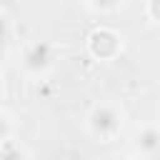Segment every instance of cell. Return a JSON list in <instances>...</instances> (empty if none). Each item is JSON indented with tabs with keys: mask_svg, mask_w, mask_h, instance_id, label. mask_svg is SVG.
Wrapping results in <instances>:
<instances>
[{
	"mask_svg": "<svg viewBox=\"0 0 160 160\" xmlns=\"http://www.w3.org/2000/svg\"><path fill=\"white\" fill-rule=\"evenodd\" d=\"M32 150L25 148L18 138H8L0 142V160H20V158H30Z\"/></svg>",
	"mask_w": 160,
	"mask_h": 160,
	"instance_id": "obj_5",
	"label": "cell"
},
{
	"mask_svg": "<svg viewBox=\"0 0 160 160\" xmlns=\"http://www.w3.org/2000/svg\"><path fill=\"white\" fill-rule=\"evenodd\" d=\"M82 2L95 15H115V12H120L125 8L128 0H82Z\"/></svg>",
	"mask_w": 160,
	"mask_h": 160,
	"instance_id": "obj_6",
	"label": "cell"
},
{
	"mask_svg": "<svg viewBox=\"0 0 160 160\" xmlns=\"http://www.w3.org/2000/svg\"><path fill=\"white\" fill-rule=\"evenodd\" d=\"M12 30H15V28H12V18H10V12L0 8V50H5L8 42L12 40Z\"/></svg>",
	"mask_w": 160,
	"mask_h": 160,
	"instance_id": "obj_8",
	"label": "cell"
},
{
	"mask_svg": "<svg viewBox=\"0 0 160 160\" xmlns=\"http://www.w3.org/2000/svg\"><path fill=\"white\" fill-rule=\"evenodd\" d=\"M0 70H2V50H0Z\"/></svg>",
	"mask_w": 160,
	"mask_h": 160,
	"instance_id": "obj_11",
	"label": "cell"
},
{
	"mask_svg": "<svg viewBox=\"0 0 160 160\" xmlns=\"http://www.w3.org/2000/svg\"><path fill=\"white\" fill-rule=\"evenodd\" d=\"M128 120V110L120 100H100L85 112V132L95 142H112L120 138Z\"/></svg>",
	"mask_w": 160,
	"mask_h": 160,
	"instance_id": "obj_1",
	"label": "cell"
},
{
	"mask_svg": "<svg viewBox=\"0 0 160 160\" xmlns=\"http://www.w3.org/2000/svg\"><path fill=\"white\" fill-rule=\"evenodd\" d=\"M85 50L92 60L98 62H112L122 55L125 50V38L120 30L110 28V25H98L88 32L85 38Z\"/></svg>",
	"mask_w": 160,
	"mask_h": 160,
	"instance_id": "obj_3",
	"label": "cell"
},
{
	"mask_svg": "<svg viewBox=\"0 0 160 160\" xmlns=\"http://www.w3.org/2000/svg\"><path fill=\"white\" fill-rule=\"evenodd\" d=\"M160 155V128L158 122H145L140 125V130L132 138V148L128 152V158H140V160H152Z\"/></svg>",
	"mask_w": 160,
	"mask_h": 160,
	"instance_id": "obj_4",
	"label": "cell"
},
{
	"mask_svg": "<svg viewBox=\"0 0 160 160\" xmlns=\"http://www.w3.org/2000/svg\"><path fill=\"white\" fill-rule=\"evenodd\" d=\"M145 18L150 25L160 22V0H145Z\"/></svg>",
	"mask_w": 160,
	"mask_h": 160,
	"instance_id": "obj_9",
	"label": "cell"
},
{
	"mask_svg": "<svg viewBox=\"0 0 160 160\" xmlns=\"http://www.w3.org/2000/svg\"><path fill=\"white\" fill-rule=\"evenodd\" d=\"M5 98V78H2V70H0V100Z\"/></svg>",
	"mask_w": 160,
	"mask_h": 160,
	"instance_id": "obj_10",
	"label": "cell"
},
{
	"mask_svg": "<svg viewBox=\"0 0 160 160\" xmlns=\"http://www.w3.org/2000/svg\"><path fill=\"white\" fill-rule=\"evenodd\" d=\"M18 135V120L15 115L0 102V142L8 140V138H15Z\"/></svg>",
	"mask_w": 160,
	"mask_h": 160,
	"instance_id": "obj_7",
	"label": "cell"
},
{
	"mask_svg": "<svg viewBox=\"0 0 160 160\" xmlns=\"http://www.w3.org/2000/svg\"><path fill=\"white\" fill-rule=\"evenodd\" d=\"M58 65V50L50 40H30L20 48L18 68L30 80H45Z\"/></svg>",
	"mask_w": 160,
	"mask_h": 160,
	"instance_id": "obj_2",
	"label": "cell"
}]
</instances>
